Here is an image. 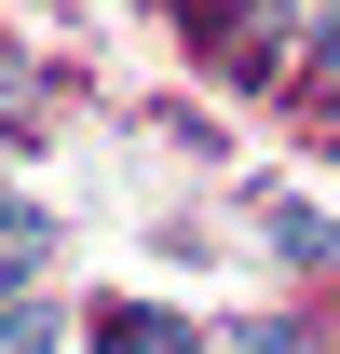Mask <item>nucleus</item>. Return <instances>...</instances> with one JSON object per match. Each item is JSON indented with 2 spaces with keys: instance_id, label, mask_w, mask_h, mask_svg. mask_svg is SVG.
<instances>
[{
  "instance_id": "f257e3e1",
  "label": "nucleus",
  "mask_w": 340,
  "mask_h": 354,
  "mask_svg": "<svg viewBox=\"0 0 340 354\" xmlns=\"http://www.w3.org/2000/svg\"><path fill=\"white\" fill-rule=\"evenodd\" d=\"M95 354H205V327H191V313L123 300V313H95Z\"/></svg>"
},
{
  "instance_id": "f03ea898",
  "label": "nucleus",
  "mask_w": 340,
  "mask_h": 354,
  "mask_svg": "<svg viewBox=\"0 0 340 354\" xmlns=\"http://www.w3.org/2000/svg\"><path fill=\"white\" fill-rule=\"evenodd\" d=\"M41 259H55V218L41 205H0V286H28Z\"/></svg>"
},
{
  "instance_id": "7ed1b4c3",
  "label": "nucleus",
  "mask_w": 340,
  "mask_h": 354,
  "mask_svg": "<svg viewBox=\"0 0 340 354\" xmlns=\"http://www.w3.org/2000/svg\"><path fill=\"white\" fill-rule=\"evenodd\" d=\"M272 245L299 272H340V218H313V205H272Z\"/></svg>"
},
{
  "instance_id": "20e7f679",
  "label": "nucleus",
  "mask_w": 340,
  "mask_h": 354,
  "mask_svg": "<svg viewBox=\"0 0 340 354\" xmlns=\"http://www.w3.org/2000/svg\"><path fill=\"white\" fill-rule=\"evenodd\" d=\"M0 354H55V300L41 286H0Z\"/></svg>"
}]
</instances>
